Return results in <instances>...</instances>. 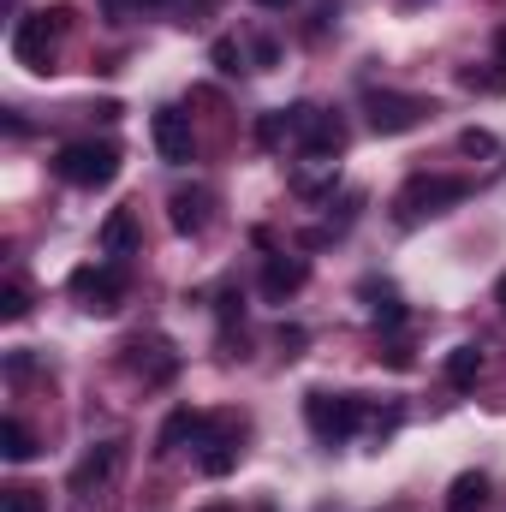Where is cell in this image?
I'll use <instances>...</instances> for the list:
<instances>
[{"instance_id":"obj_1","label":"cell","mask_w":506,"mask_h":512,"mask_svg":"<svg viewBox=\"0 0 506 512\" xmlns=\"http://www.w3.org/2000/svg\"><path fill=\"white\" fill-rule=\"evenodd\" d=\"M465 179H447V173H417L399 197H393V221L399 227H417V221H429V215H447L453 203H465Z\"/></svg>"},{"instance_id":"obj_2","label":"cell","mask_w":506,"mask_h":512,"mask_svg":"<svg viewBox=\"0 0 506 512\" xmlns=\"http://www.w3.org/2000/svg\"><path fill=\"white\" fill-rule=\"evenodd\" d=\"M54 173H60L66 185H78V191H102V185L120 179V149H114V143H96V137H78V143L60 149Z\"/></svg>"},{"instance_id":"obj_3","label":"cell","mask_w":506,"mask_h":512,"mask_svg":"<svg viewBox=\"0 0 506 512\" xmlns=\"http://www.w3.org/2000/svg\"><path fill=\"white\" fill-rule=\"evenodd\" d=\"M304 423H310L316 441L340 447L346 435H358V423H364V399H352V393H328V387H310V393H304Z\"/></svg>"},{"instance_id":"obj_4","label":"cell","mask_w":506,"mask_h":512,"mask_svg":"<svg viewBox=\"0 0 506 512\" xmlns=\"http://www.w3.org/2000/svg\"><path fill=\"white\" fill-rule=\"evenodd\" d=\"M66 18H72L66 6L18 18V30H12V54H18V66H30V72H54V48H60V36H66Z\"/></svg>"},{"instance_id":"obj_5","label":"cell","mask_w":506,"mask_h":512,"mask_svg":"<svg viewBox=\"0 0 506 512\" xmlns=\"http://www.w3.org/2000/svg\"><path fill=\"white\" fill-rule=\"evenodd\" d=\"M364 114L381 137H399V131H417L429 120V102L423 96H405V90H370L364 96Z\"/></svg>"},{"instance_id":"obj_6","label":"cell","mask_w":506,"mask_h":512,"mask_svg":"<svg viewBox=\"0 0 506 512\" xmlns=\"http://www.w3.org/2000/svg\"><path fill=\"white\" fill-rule=\"evenodd\" d=\"M72 292L84 298V310H90V316H114V310H120V298H126V274H120V262L78 268V274H72Z\"/></svg>"},{"instance_id":"obj_7","label":"cell","mask_w":506,"mask_h":512,"mask_svg":"<svg viewBox=\"0 0 506 512\" xmlns=\"http://www.w3.org/2000/svg\"><path fill=\"white\" fill-rule=\"evenodd\" d=\"M149 131H155V149H161V161L185 167V161L197 155V137H191V120H185L179 108H155V120H149Z\"/></svg>"},{"instance_id":"obj_8","label":"cell","mask_w":506,"mask_h":512,"mask_svg":"<svg viewBox=\"0 0 506 512\" xmlns=\"http://www.w3.org/2000/svg\"><path fill=\"white\" fill-rule=\"evenodd\" d=\"M304 280H310V262H304V256H268V268H262V298H268V304H286Z\"/></svg>"},{"instance_id":"obj_9","label":"cell","mask_w":506,"mask_h":512,"mask_svg":"<svg viewBox=\"0 0 506 512\" xmlns=\"http://www.w3.org/2000/svg\"><path fill=\"white\" fill-rule=\"evenodd\" d=\"M209 435V417L203 411H191V405H179L167 423H161V435H155V453H179V447H197Z\"/></svg>"},{"instance_id":"obj_10","label":"cell","mask_w":506,"mask_h":512,"mask_svg":"<svg viewBox=\"0 0 506 512\" xmlns=\"http://www.w3.org/2000/svg\"><path fill=\"white\" fill-rule=\"evenodd\" d=\"M114 471H120V441H102V447H90V453L72 465V489L84 495L90 483H108Z\"/></svg>"},{"instance_id":"obj_11","label":"cell","mask_w":506,"mask_h":512,"mask_svg":"<svg viewBox=\"0 0 506 512\" xmlns=\"http://www.w3.org/2000/svg\"><path fill=\"white\" fill-rule=\"evenodd\" d=\"M131 352H137V358H131V370H137L143 382H167V376L179 370V358H173V346H167V340H137Z\"/></svg>"},{"instance_id":"obj_12","label":"cell","mask_w":506,"mask_h":512,"mask_svg":"<svg viewBox=\"0 0 506 512\" xmlns=\"http://www.w3.org/2000/svg\"><path fill=\"white\" fill-rule=\"evenodd\" d=\"M167 215H173V233H203L209 227V191H173Z\"/></svg>"},{"instance_id":"obj_13","label":"cell","mask_w":506,"mask_h":512,"mask_svg":"<svg viewBox=\"0 0 506 512\" xmlns=\"http://www.w3.org/2000/svg\"><path fill=\"white\" fill-rule=\"evenodd\" d=\"M102 251L114 256V262L137 251V215H131V209H114V215L102 221Z\"/></svg>"},{"instance_id":"obj_14","label":"cell","mask_w":506,"mask_h":512,"mask_svg":"<svg viewBox=\"0 0 506 512\" xmlns=\"http://www.w3.org/2000/svg\"><path fill=\"white\" fill-rule=\"evenodd\" d=\"M483 501H489V477H483V471L453 477V489H447V512H483Z\"/></svg>"},{"instance_id":"obj_15","label":"cell","mask_w":506,"mask_h":512,"mask_svg":"<svg viewBox=\"0 0 506 512\" xmlns=\"http://www.w3.org/2000/svg\"><path fill=\"white\" fill-rule=\"evenodd\" d=\"M0 453H6L12 465H24V459H36V435H30L18 417H6V423H0Z\"/></svg>"},{"instance_id":"obj_16","label":"cell","mask_w":506,"mask_h":512,"mask_svg":"<svg viewBox=\"0 0 506 512\" xmlns=\"http://www.w3.org/2000/svg\"><path fill=\"white\" fill-rule=\"evenodd\" d=\"M477 376H483V352H477V346H453V352H447V382L471 387Z\"/></svg>"},{"instance_id":"obj_17","label":"cell","mask_w":506,"mask_h":512,"mask_svg":"<svg viewBox=\"0 0 506 512\" xmlns=\"http://www.w3.org/2000/svg\"><path fill=\"white\" fill-rule=\"evenodd\" d=\"M459 84H465V90H483V96H501L506 90V66L501 60H495V66H465Z\"/></svg>"},{"instance_id":"obj_18","label":"cell","mask_w":506,"mask_h":512,"mask_svg":"<svg viewBox=\"0 0 506 512\" xmlns=\"http://www.w3.org/2000/svg\"><path fill=\"white\" fill-rule=\"evenodd\" d=\"M203 447H209V453H203V471H209V477H227V471L239 465V447H233V441H203Z\"/></svg>"},{"instance_id":"obj_19","label":"cell","mask_w":506,"mask_h":512,"mask_svg":"<svg viewBox=\"0 0 506 512\" xmlns=\"http://www.w3.org/2000/svg\"><path fill=\"white\" fill-rule=\"evenodd\" d=\"M364 292L376 298V304H370V310H376V328H405V304H399L393 292H376V286H364Z\"/></svg>"},{"instance_id":"obj_20","label":"cell","mask_w":506,"mask_h":512,"mask_svg":"<svg viewBox=\"0 0 506 512\" xmlns=\"http://www.w3.org/2000/svg\"><path fill=\"white\" fill-rule=\"evenodd\" d=\"M30 316V292L12 280V286H0V322H24Z\"/></svg>"},{"instance_id":"obj_21","label":"cell","mask_w":506,"mask_h":512,"mask_svg":"<svg viewBox=\"0 0 506 512\" xmlns=\"http://www.w3.org/2000/svg\"><path fill=\"white\" fill-rule=\"evenodd\" d=\"M0 512H42V495L24 489V483H12V489H0Z\"/></svg>"},{"instance_id":"obj_22","label":"cell","mask_w":506,"mask_h":512,"mask_svg":"<svg viewBox=\"0 0 506 512\" xmlns=\"http://www.w3.org/2000/svg\"><path fill=\"white\" fill-rule=\"evenodd\" d=\"M209 60H215V66H221V72H239V66H245V48H239V42H233V36H221V42H215V48H209Z\"/></svg>"},{"instance_id":"obj_23","label":"cell","mask_w":506,"mask_h":512,"mask_svg":"<svg viewBox=\"0 0 506 512\" xmlns=\"http://www.w3.org/2000/svg\"><path fill=\"white\" fill-rule=\"evenodd\" d=\"M292 191H298V197H322V191H334V167H328V173H292Z\"/></svg>"},{"instance_id":"obj_24","label":"cell","mask_w":506,"mask_h":512,"mask_svg":"<svg viewBox=\"0 0 506 512\" xmlns=\"http://www.w3.org/2000/svg\"><path fill=\"white\" fill-rule=\"evenodd\" d=\"M459 149H465V155H495V137H489V131H459Z\"/></svg>"},{"instance_id":"obj_25","label":"cell","mask_w":506,"mask_h":512,"mask_svg":"<svg viewBox=\"0 0 506 512\" xmlns=\"http://www.w3.org/2000/svg\"><path fill=\"white\" fill-rule=\"evenodd\" d=\"M251 54H256V66H274V60H280V48H274L268 36H256V42H251Z\"/></svg>"},{"instance_id":"obj_26","label":"cell","mask_w":506,"mask_h":512,"mask_svg":"<svg viewBox=\"0 0 506 512\" xmlns=\"http://www.w3.org/2000/svg\"><path fill=\"white\" fill-rule=\"evenodd\" d=\"M280 346H286V358H298V346H304V328H280Z\"/></svg>"},{"instance_id":"obj_27","label":"cell","mask_w":506,"mask_h":512,"mask_svg":"<svg viewBox=\"0 0 506 512\" xmlns=\"http://www.w3.org/2000/svg\"><path fill=\"white\" fill-rule=\"evenodd\" d=\"M495 304H501V316H506V274L495 280Z\"/></svg>"},{"instance_id":"obj_28","label":"cell","mask_w":506,"mask_h":512,"mask_svg":"<svg viewBox=\"0 0 506 512\" xmlns=\"http://www.w3.org/2000/svg\"><path fill=\"white\" fill-rule=\"evenodd\" d=\"M495 54H501V66H506V30H501V36H495Z\"/></svg>"},{"instance_id":"obj_29","label":"cell","mask_w":506,"mask_h":512,"mask_svg":"<svg viewBox=\"0 0 506 512\" xmlns=\"http://www.w3.org/2000/svg\"><path fill=\"white\" fill-rule=\"evenodd\" d=\"M143 6H167V0H143Z\"/></svg>"},{"instance_id":"obj_30","label":"cell","mask_w":506,"mask_h":512,"mask_svg":"<svg viewBox=\"0 0 506 512\" xmlns=\"http://www.w3.org/2000/svg\"><path fill=\"white\" fill-rule=\"evenodd\" d=\"M262 6H286V0H262Z\"/></svg>"},{"instance_id":"obj_31","label":"cell","mask_w":506,"mask_h":512,"mask_svg":"<svg viewBox=\"0 0 506 512\" xmlns=\"http://www.w3.org/2000/svg\"><path fill=\"white\" fill-rule=\"evenodd\" d=\"M209 512H233V507H209Z\"/></svg>"},{"instance_id":"obj_32","label":"cell","mask_w":506,"mask_h":512,"mask_svg":"<svg viewBox=\"0 0 506 512\" xmlns=\"http://www.w3.org/2000/svg\"><path fill=\"white\" fill-rule=\"evenodd\" d=\"M262 512H274V507H262Z\"/></svg>"}]
</instances>
